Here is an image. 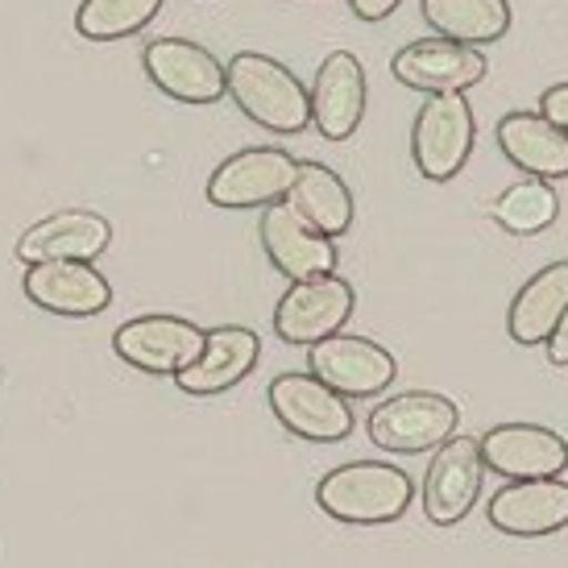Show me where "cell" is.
I'll list each match as a JSON object with an SVG mask.
<instances>
[{"label":"cell","instance_id":"17","mask_svg":"<svg viewBox=\"0 0 568 568\" xmlns=\"http://www.w3.org/2000/svg\"><path fill=\"white\" fill-rule=\"evenodd\" d=\"M489 527L503 536L539 539L568 527V481L565 477H523L506 481L486 506Z\"/></svg>","mask_w":568,"mask_h":568},{"label":"cell","instance_id":"26","mask_svg":"<svg viewBox=\"0 0 568 568\" xmlns=\"http://www.w3.org/2000/svg\"><path fill=\"white\" fill-rule=\"evenodd\" d=\"M539 116H548L556 129H565L568 133V83H552L548 92L539 95Z\"/></svg>","mask_w":568,"mask_h":568},{"label":"cell","instance_id":"2","mask_svg":"<svg viewBox=\"0 0 568 568\" xmlns=\"http://www.w3.org/2000/svg\"><path fill=\"white\" fill-rule=\"evenodd\" d=\"M415 503V481L407 469L386 465V460H353L336 465L332 474L320 477L316 506L328 519L345 527H386L407 515Z\"/></svg>","mask_w":568,"mask_h":568},{"label":"cell","instance_id":"6","mask_svg":"<svg viewBox=\"0 0 568 568\" xmlns=\"http://www.w3.org/2000/svg\"><path fill=\"white\" fill-rule=\"evenodd\" d=\"M266 398L274 419L291 436H300V440L341 444L353 432V407H348V398L336 395L332 386H324L312 369L307 374H278V378L270 382Z\"/></svg>","mask_w":568,"mask_h":568},{"label":"cell","instance_id":"10","mask_svg":"<svg viewBox=\"0 0 568 568\" xmlns=\"http://www.w3.org/2000/svg\"><path fill=\"white\" fill-rule=\"evenodd\" d=\"M145 80L179 104H216L224 95V63L191 38H154L142 50Z\"/></svg>","mask_w":568,"mask_h":568},{"label":"cell","instance_id":"24","mask_svg":"<svg viewBox=\"0 0 568 568\" xmlns=\"http://www.w3.org/2000/svg\"><path fill=\"white\" fill-rule=\"evenodd\" d=\"M556 216H560V200H556L552 183L531 179V174L515 187H506L494 204V221L515 237H536L544 229H552Z\"/></svg>","mask_w":568,"mask_h":568},{"label":"cell","instance_id":"8","mask_svg":"<svg viewBox=\"0 0 568 568\" xmlns=\"http://www.w3.org/2000/svg\"><path fill=\"white\" fill-rule=\"evenodd\" d=\"M353 307H357L353 283H345L336 270L316 274V278H300V283H291V291L274 307V332L286 345L307 348L345 328L353 320Z\"/></svg>","mask_w":568,"mask_h":568},{"label":"cell","instance_id":"12","mask_svg":"<svg viewBox=\"0 0 568 568\" xmlns=\"http://www.w3.org/2000/svg\"><path fill=\"white\" fill-rule=\"evenodd\" d=\"M390 75L410 92H469L486 80V54L481 47H465L453 38H419L395 50Z\"/></svg>","mask_w":568,"mask_h":568},{"label":"cell","instance_id":"15","mask_svg":"<svg viewBox=\"0 0 568 568\" xmlns=\"http://www.w3.org/2000/svg\"><path fill=\"white\" fill-rule=\"evenodd\" d=\"M486 469L506 481L560 477L568 469V440L544 424H498L477 440Z\"/></svg>","mask_w":568,"mask_h":568},{"label":"cell","instance_id":"7","mask_svg":"<svg viewBox=\"0 0 568 568\" xmlns=\"http://www.w3.org/2000/svg\"><path fill=\"white\" fill-rule=\"evenodd\" d=\"M307 369L345 398H374L390 390V382L398 378L395 353L353 332H332L316 345H307Z\"/></svg>","mask_w":568,"mask_h":568},{"label":"cell","instance_id":"14","mask_svg":"<svg viewBox=\"0 0 568 568\" xmlns=\"http://www.w3.org/2000/svg\"><path fill=\"white\" fill-rule=\"evenodd\" d=\"M307 104H312V125L328 142H348L362 129L365 104H369L362 59L353 50H332L307 88Z\"/></svg>","mask_w":568,"mask_h":568},{"label":"cell","instance_id":"22","mask_svg":"<svg viewBox=\"0 0 568 568\" xmlns=\"http://www.w3.org/2000/svg\"><path fill=\"white\" fill-rule=\"evenodd\" d=\"M283 200L312 229H320L324 237H345L348 229H353V216H357L348 183L332 166H324V162H300L295 183H291Z\"/></svg>","mask_w":568,"mask_h":568},{"label":"cell","instance_id":"13","mask_svg":"<svg viewBox=\"0 0 568 568\" xmlns=\"http://www.w3.org/2000/svg\"><path fill=\"white\" fill-rule=\"evenodd\" d=\"M257 237H262L270 266L278 270L283 278H291V283L332 274L336 262H341L336 257V237H324L320 229H312L286 200H274V204L262 207Z\"/></svg>","mask_w":568,"mask_h":568},{"label":"cell","instance_id":"18","mask_svg":"<svg viewBox=\"0 0 568 568\" xmlns=\"http://www.w3.org/2000/svg\"><path fill=\"white\" fill-rule=\"evenodd\" d=\"M257 357H262L257 332L241 328V324H224V328L204 332L200 357L174 374V386L191 398H216L250 378L257 369Z\"/></svg>","mask_w":568,"mask_h":568},{"label":"cell","instance_id":"20","mask_svg":"<svg viewBox=\"0 0 568 568\" xmlns=\"http://www.w3.org/2000/svg\"><path fill=\"white\" fill-rule=\"evenodd\" d=\"M498 150L531 179H568V133L539 112H506L498 121Z\"/></svg>","mask_w":568,"mask_h":568},{"label":"cell","instance_id":"9","mask_svg":"<svg viewBox=\"0 0 568 568\" xmlns=\"http://www.w3.org/2000/svg\"><path fill=\"white\" fill-rule=\"evenodd\" d=\"M295 171H300V159H291L286 150H274V145L241 150V154L224 159L212 171V179H207V204L229 207V212L266 207L291 191Z\"/></svg>","mask_w":568,"mask_h":568},{"label":"cell","instance_id":"11","mask_svg":"<svg viewBox=\"0 0 568 568\" xmlns=\"http://www.w3.org/2000/svg\"><path fill=\"white\" fill-rule=\"evenodd\" d=\"M116 357L142 374L174 378L179 369H187L200 348H204V328L183 316H138L121 324L112 336Z\"/></svg>","mask_w":568,"mask_h":568},{"label":"cell","instance_id":"21","mask_svg":"<svg viewBox=\"0 0 568 568\" xmlns=\"http://www.w3.org/2000/svg\"><path fill=\"white\" fill-rule=\"evenodd\" d=\"M568 307V262H552L515 291L506 307V332L523 348H536L548 341L560 312Z\"/></svg>","mask_w":568,"mask_h":568},{"label":"cell","instance_id":"5","mask_svg":"<svg viewBox=\"0 0 568 568\" xmlns=\"http://www.w3.org/2000/svg\"><path fill=\"white\" fill-rule=\"evenodd\" d=\"M481 486H486V460H481V448H477L474 436H448L432 448V460H427L424 474V515L427 523L436 527H457L460 519H469V510L481 498Z\"/></svg>","mask_w":568,"mask_h":568},{"label":"cell","instance_id":"4","mask_svg":"<svg viewBox=\"0 0 568 568\" xmlns=\"http://www.w3.org/2000/svg\"><path fill=\"white\" fill-rule=\"evenodd\" d=\"M460 424V410L453 398L436 395V390H407L378 403L365 419V432L374 448L395 453V457H419L432 453L440 440H448Z\"/></svg>","mask_w":568,"mask_h":568},{"label":"cell","instance_id":"28","mask_svg":"<svg viewBox=\"0 0 568 568\" xmlns=\"http://www.w3.org/2000/svg\"><path fill=\"white\" fill-rule=\"evenodd\" d=\"M398 4H403V0H348L353 17H357V21H369V26H378V21H386L390 13H398Z\"/></svg>","mask_w":568,"mask_h":568},{"label":"cell","instance_id":"16","mask_svg":"<svg viewBox=\"0 0 568 568\" xmlns=\"http://www.w3.org/2000/svg\"><path fill=\"white\" fill-rule=\"evenodd\" d=\"M26 300L50 316L88 320L109 312L112 286L92 262H30L26 266Z\"/></svg>","mask_w":568,"mask_h":568},{"label":"cell","instance_id":"27","mask_svg":"<svg viewBox=\"0 0 568 568\" xmlns=\"http://www.w3.org/2000/svg\"><path fill=\"white\" fill-rule=\"evenodd\" d=\"M544 353H548V365H556V369H565V365H568V307L560 312L556 328L548 332V341H544Z\"/></svg>","mask_w":568,"mask_h":568},{"label":"cell","instance_id":"3","mask_svg":"<svg viewBox=\"0 0 568 568\" xmlns=\"http://www.w3.org/2000/svg\"><path fill=\"white\" fill-rule=\"evenodd\" d=\"M477 145V116L465 92H427L410 121V162L427 183H448L465 171Z\"/></svg>","mask_w":568,"mask_h":568},{"label":"cell","instance_id":"1","mask_svg":"<svg viewBox=\"0 0 568 568\" xmlns=\"http://www.w3.org/2000/svg\"><path fill=\"white\" fill-rule=\"evenodd\" d=\"M224 95L250 116L257 129L270 133H303L312 125V104H307V88L286 63L257 54V50H241L224 63Z\"/></svg>","mask_w":568,"mask_h":568},{"label":"cell","instance_id":"19","mask_svg":"<svg viewBox=\"0 0 568 568\" xmlns=\"http://www.w3.org/2000/svg\"><path fill=\"white\" fill-rule=\"evenodd\" d=\"M112 245V224L100 212L67 207L47 221L30 224L17 237L21 262H95Z\"/></svg>","mask_w":568,"mask_h":568},{"label":"cell","instance_id":"25","mask_svg":"<svg viewBox=\"0 0 568 568\" xmlns=\"http://www.w3.org/2000/svg\"><path fill=\"white\" fill-rule=\"evenodd\" d=\"M166 0H83L75 13V30L88 42H121L142 33L162 13Z\"/></svg>","mask_w":568,"mask_h":568},{"label":"cell","instance_id":"23","mask_svg":"<svg viewBox=\"0 0 568 568\" xmlns=\"http://www.w3.org/2000/svg\"><path fill=\"white\" fill-rule=\"evenodd\" d=\"M427 30L465 47H489L510 33V0H419Z\"/></svg>","mask_w":568,"mask_h":568}]
</instances>
